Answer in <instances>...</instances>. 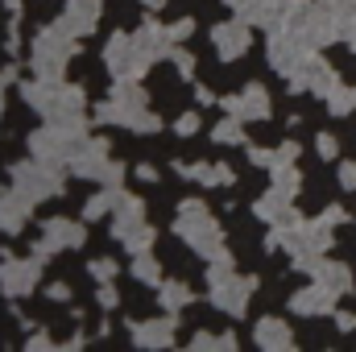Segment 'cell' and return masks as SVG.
Returning a JSON list of instances; mask_svg holds the SVG:
<instances>
[{
  "instance_id": "6da1fadb",
  "label": "cell",
  "mask_w": 356,
  "mask_h": 352,
  "mask_svg": "<svg viewBox=\"0 0 356 352\" xmlns=\"http://www.w3.org/2000/svg\"><path fill=\"white\" fill-rule=\"evenodd\" d=\"M332 220H294V224H273L266 237V249H282V253H290L294 257V269H302V273H311L315 265L323 262V253L332 249Z\"/></svg>"
},
{
  "instance_id": "7a4b0ae2",
  "label": "cell",
  "mask_w": 356,
  "mask_h": 352,
  "mask_svg": "<svg viewBox=\"0 0 356 352\" xmlns=\"http://www.w3.org/2000/svg\"><path fill=\"white\" fill-rule=\"evenodd\" d=\"M25 104L46 120V125H63V120H83V104L88 95L83 88H71L63 79H33L21 88Z\"/></svg>"
},
{
  "instance_id": "3957f363",
  "label": "cell",
  "mask_w": 356,
  "mask_h": 352,
  "mask_svg": "<svg viewBox=\"0 0 356 352\" xmlns=\"http://www.w3.org/2000/svg\"><path fill=\"white\" fill-rule=\"evenodd\" d=\"M277 29L302 38V42L315 46V50L327 46V42H336V38H344V29H340L336 13L327 8V0H290L286 13H282V25H277Z\"/></svg>"
},
{
  "instance_id": "277c9868",
  "label": "cell",
  "mask_w": 356,
  "mask_h": 352,
  "mask_svg": "<svg viewBox=\"0 0 356 352\" xmlns=\"http://www.w3.org/2000/svg\"><path fill=\"white\" fill-rule=\"evenodd\" d=\"M95 116H99L104 125H124V129H133V133H158V129H162V120L149 112V104H145V88H141L137 79H116L112 99L99 104Z\"/></svg>"
},
{
  "instance_id": "5b68a950",
  "label": "cell",
  "mask_w": 356,
  "mask_h": 352,
  "mask_svg": "<svg viewBox=\"0 0 356 352\" xmlns=\"http://www.w3.org/2000/svg\"><path fill=\"white\" fill-rule=\"evenodd\" d=\"M175 232L199 253V257H207V262H216V257L228 253V249H224V232H220V224H216V216L207 211L203 199H182V203H178Z\"/></svg>"
},
{
  "instance_id": "8992f818",
  "label": "cell",
  "mask_w": 356,
  "mask_h": 352,
  "mask_svg": "<svg viewBox=\"0 0 356 352\" xmlns=\"http://www.w3.org/2000/svg\"><path fill=\"white\" fill-rule=\"evenodd\" d=\"M75 42H79V33L58 17L54 25H46L38 38H33V50H29V67H33V75L38 79H63V71H67V63H71V54H75Z\"/></svg>"
},
{
  "instance_id": "52a82bcc",
  "label": "cell",
  "mask_w": 356,
  "mask_h": 352,
  "mask_svg": "<svg viewBox=\"0 0 356 352\" xmlns=\"http://www.w3.org/2000/svg\"><path fill=\"white\" fill-rule=\"evenodd\" d=\"M88 120H63V125H46L29 137V154L54 166H71L83 150H88Z\"/></svg>"
},
{
  "instance_id": "ba28073f",
  "label": "cell",
  "mask_w": 356,
  "mask_h": 352,
  "mask_svg": "<svg viewBox=\"0 0 356 352\" xmlns=\"http://www.w3.org/2000/svg\"><path fill=\"white\" fill-rule=\"evenodd\" d=\"M253 286H257V278H241L232 269V253H224L207 265V298H211V307H220L228 315H245Z\"/></svg>"
},
{
  "instance_id": "9c48e42d",
  "label": "cell",
  "mask_w": 356,
  "mask_h": 352,
  "mask_svg": "<svg viewBox=\"0 0 356 352\" xmlns=\"http://www.w3.org/2000/svg\"><path fill=\"white\" fill-rule=\"evenodd\" d=\"M13 186H17L21 195H29L33 203L54 199V195H63V166L42 162V158L17 162V166H13Z\"/></svg>"
},
{
  "instance_id": "30bf717a",
  "label": "cell",
  "mask_w": 356,
  "mask_h": 352,
  "mask_svg": "<svg viewBox=\"0 0 356 352\" xmlns=\"http://www.w3.org/2000/svg\"><path fill=\"white\" fill-rule=\"evenodd\" d=\"M104 63H108V71L116 79H141L149 71V58L141 54V46H137L133 33H112L104 42Z\"/></svg>"
},
{
  "instance_id": "8fae6325",
  "label": "cell",
  "mask_w": 356,
  "mask_h": 352,
  "mask_svg": "<svg viewBox=\"0 0 356 352\" xmlns=\"http://www.w3.org/2000/svg\"><path fill=\"white\" fill-rule=\"evenodd\" d=\"M71 170H75L79 178L104 182V186H120V178H124V166L112 162V150H108V141H99V137H91L88 150L71 162Z\"/></svg>"
},
{
  "instance_id": "7c38bea8",
  "label": "cell",
  "mask_w": 356,
  "mask_h": 352,
  "mask_svg": "<svg viewBox=\"0 0 356 352\" xmlns=\"http://www.w3.org/2000/svg\"><path fill=\"white\" fill-rule=\"evenodd\" d=\"M286 83H290L294 95H302V91H311V95H327V91L340 83V75L332 71V63H327L323 54H315V50H311V54H307V63H302Z\"/></svg>"
},
{
  "instance_id": "4fadbf2b",
  "label": "cell",
  "mask_w": 356,
  "mask_h": 352,
  "mask_svg": "<svg viewBox=\"0 0 356 352\" xmlns=\"http://www.w3.org/2000/svg\"><path fill=\"white\" fill-rule=\"evenodd\" d=\"M315 46H307L302 38H294V33H286V29H269V67L277 71V75H294L302 63H307V54H311Z\"/></svg>"
},
{
  "instance_id": "5bb4252c",
  "label": "cell",
  "mask_w": 356,
  "mask_h": 352,
  "mask_svg": "<svg viewBox=\"0 0 356 352\" xmlns=\"http://www.w3.org/2000/svg\"><path fill=\"white\" fill-rule=\"evenodd\" d=\"M42 257H29V262H21V257H4L0 262V290L8 294V298H25V294H33L38 290V278H42Z\"/></svg>"
},
{
  "instance_id": "9a60e30c",
  "label": "cell",
  "mask_w": 356,
  "mask_h": 352,
  "mask_svg": "<svg viewBox=\"0 0 356 352\" xmlns=\"http://www.w3.org/2000/svg\"><path fill=\"white\" fill-rule=\"evenodd\" d=\"M133 38H137V46H141V54L149 58V67H154V63H162V58H175V50H178L170 25H158L154 17H145V21H141V29H137Z\"/></svg>"
},
{
  "instance_id": "2e32d148",
  "label": "cell",
  "mask_w": 356,
  "mask_h": 352,
  "mask_svg": "<svg viewBox=\"0 0 356 352\" xmlns=\"http://www.w3.org/2000/svg\"><path fill=\"white\" fill-rule=\"evenodd\" d=\"M290 0H228V8L249 21V25H261V29H277L282 25V13H286Z\"/></svg>"
},
{
  "instance_id": "e0dca14e",
  "label": "cell",
  "mask_w": 356,
  "mask_h": 352,
  "mask_svg": "<svg viewBox=\"0 0 356 352\" xmlns=\"http://www.w3.org/2000/svg\"><path fill=\"white\" fill-rule=\"evenodd\" d=\"M211 46L220 50V58L224 63H232V58H241L245 50H249V21H220L216 29H211Z\"/></svg>"
},
{
  "instance_id": "ac0fdd59",
  "label": "cell",
  "mask_w": 356,
  "mask_h": 352,
  "mask_svg": "<svg viewBox=\"0 0 356 352\" xmlns=\"http://www.w3.org/2000/svg\"><path fill=\"white\" fill-rule=\"evenodd\" d=\"M224 108H228L232 116H241V120H269V91L261 88V83H249L245 91L228 95Z\"/></svg>"
},
{
  "instance_id": "d6986e66",
  "label": "cell",
  "mask_w": 356,
  "mask_h": 352,
  "mask_svg": "<svg viewBox=\"0 0 356 352\" xmlns=\"http://www.w3.org/2000/svg\"><path fill=\"white\" fill-rule=\"evenodd\" d=\"M29 211H33V199H29V195H21L17 186H8V191L0 195V232L17 237V232L25 228Z\"/></svg>"
},
{
  "instance_id": "ffe728a7",
  "label": "cell",
  "mask_w": 356,
  "mask_h": 352,
  "mask_svg": "<svg viewBox=\"0 0 356 352\" xmlns=\"http://www.w3.org/2000/svg\"><path fill=\"white\" fill-rule=\"evenodd\" d=\"M145 224V203L137 199V195H124L120 191V199H116V207H112V237L116 241H124L133 228H141Z\"/></svg>"
},
{
  "instance_id": "44dd1931",
  "label": "cell",
  "mask_w": 356,
  "mask_h": 352,
  "mask_svg": "<svg viewBox=\"0 0 356 352\" xmlns=\"http://www.w3.org/2000/svg\"><path fill=\"white\" fill-rule=\"evenodd\" d=\"M336 298H340V294H332L327 286H319V282L311 278V286H302V290L290 298V307H294L298 315H327V311H336Z\"/></svg>"
},
{
  "instance_id": "7402d4cb",
  "label": "cell",
  "mask_w": 356,
  "mask_h": 352,
  "mask_svg": "<svg viewBox=\"0 0 356 352\" xmlns=\"http://www.w3.org/2000/svg\"><path fill=\"white\" fill-rule=\"evenodd\" d=\"M133 344L141 349H170L175 344V319H145V323H133Z\"/></svg>"
},
{
  "instance_id": "603a6c76",
  "label": "cell",
  "mask_w": 356,
  "mask_h": 352,
  "mask_svg": "<svg viewBox=\"0 0 356 352\" xmlns=\"http://www.w3.org/2000/svg\"><path fill=\"white\" fill-rule=\"evenodd\" d=\"M46 241H50L54 249H79V245L88 241V228H83L79 220L54 216V220H46Z\"/></svg>"
},
{
  "instance_id": "cb8c5ba5",
  "label": "cell",
  "mask_w": 356,
  "mask_h": 352,
  "mask_svg": "<svg viewBox=\"0 0 356 352\" xmlns=\"http://www.w3.org/2000/svg\"><path fill=\"white\" fill-rule=\"evenodd\" d=\"M99 13H104V4H99V0H67L63 21H67L79 38H88L91 29L99 25Z\"/></svg>"
},
{
  "instance_id": "d4e9b609",
  "label": "cell",
  "mask_w": 356,
  "mask_h": 352,
  "mask_svg": "<svg viewBox=\"0 0 356 352\" xmlns=\"http://www.w3.org/2000/svg\"><path fill=\"white\" fill-rule=\"evenodd\" d=\"M257 344H261L266 352H286V349H294V332H290L286 319L266 315V319L257 323Z\"/></svg>"
},
{
  "instance_id": "484cf974",
  "label": "cell",
  "mask_w": 356,
  "mask_h": 352,
  "mask_svg": "<svg viewBox=\"0 0 356 352\" xmlns=\"http://www.w3.org/2000/svg\"><path fill=\"white\" fill-rule=\"evenodd\" d=\"M311 278H315L319 286H327L332 294H348V290H356V286H353V269H348V265H340V262H327V257L311 269Z\"/></svg>"
},
{
  "instance_id": "4316f807",
  "label": "cell",
  "mask_w": 356,
  "mask_h": 352,
  "mask_svg": "<svg viewBox=\"0 0 356 352\" xmlns=\"http://www.w3.org/2000/svg\"><path fill=\"white\" fill-rule=\"evenodd\" d=\"M182 178H195V182H207V186H232V166H224V162H195V166H175Z\"/></svg>"
},
{
  "instance_id": "83f0119b",
  "label": "cell",
  "mask_w": 356,
  "mask_h": 352,
  "mask_svg": "<svg viewBox=\"0 0 356 352\" xmlns=\"http://www.w3.org/2000/svg\"><path fill=\"white\" fill-rule=\"evenodd\" d=\"M158 298H162V307L175 315V311H182L195 294H191V286H186V282H162V286H158Z\"/></svg>"
},
{
  "instance_id": "f1b7e54d",
  "label": "cell",
  "mask_w": 356,
  "mask_h": 352,
  "mask_svg": "<svg viewBox=\"0 0 356 352\" xmlns=\"http://www.w3.org/2000/svg\"><path fill=\"white\" fill-rule=\"evenodd\" d=\"M211 141H220V145H245V120L228 112V120H220L211 129Z\"/></svg>"
},
{
  "instance_id": "f546056e",
  "label": "cell",
  "mask_w": 356,
  "mask_h": 352,
  "mask_svg": "<svg viewBox=\"0 0 356 352\" xmlns=\"http://www.w3.org/2000/svg\"><path fill=\"white\" fill-rule=\"evenodd\" d=\"M323 99H327V112H332V116H348V112H356V83H353V88L336 83Z\"/></svg>"
},
{
  "instance_id": "4dcf8cb0",
  "label": "cell",
  "mask_w": 356,
  "mask_h": 352,
  "mask_svg": "<svg viewBox=\"0 0 356 352\" xmlns=\"http://www.w3.org/2000/svg\"><path fill=\"white\" fill-rule=\"evenodd\" d=\"M116 199H120V186H104L99 195H91V199H88L83 220H99V216H108V211L116 207Z\"/></svg>"
},
{
  "instance_id": "1f68e13d",
  "label": "cell",
  "mask_w": 356,
  "mask_h": 352,
  "mask_svg": "<svg viewBox=\"0 0 356 352\" xmlns=\"http://www.w3.org/2000/svg\"><path fill=\"white\" fill-rule=\"evenodd\" d=\"M133 278L145 286H162V265L154 262L149 253H133Z\"/></svg>"
},
{
  "instance_id": "d6a6232c",
  "label": "cell",
  "mask_w": 356,
  "mask_h": 352,
  "mask_svg": "<svg viewBox=\"0 0 356 352\" xmlns=\"http://www.w3.org/2000/svg\"><path fill=\"white\" fill-rule=\"evenodd\" d=\"M298 186H302V175L294 170V162H290V166H277V170H273V191H277V195L294 199V195H298Z\"/></svg>"
},
{
  "instance_id": "836d02e7",
  "label": "cell",
  "mask_w": 356,
  "mask_h": 352,
  "mask_svg": "<svg viewBox=\"0 0 356 352\" xmlns=\"http://www.w3.org/2000/svg\"><path fill=\"white\" fill-rule=\"evenodd\" d=\"M154 241H158V232H154V224H141V228H133L120 245L129 249V253H149L154 249Z\"/></svg>"
},
{
  "instance_id": "e575fe53",
  "label": "cell",
  "mask_w": 356,
  "mask_h": 352,
  "mask_svg": "<svg viewBox=\"0 0 356 352\" xmlns=\"http://www.w3.org/2000/svg\"><path fill=\"white\" fill-rule=\"evenodd\" d=\"M191 349H195V352H203V349L232 352V349H236V336H211V332H203V336H195V340H191Z\"/></svg>"
},
{
  "instance_id": "d590c367",
  "label": "cell",
  "mask_w": 356,
  "mask_h": 352,
  "mask_svg": "<svg viewBox=\"0 0 356 352\" xmlns=\"http://www.w3.org/2000/svg\"><path fill=\"white\" fill-rule=\"evenodd\" d=\"M91 278H95V282H116V262H112V257L91 262Z\"/></svg>"
},
{
  "instance_id": "8d00e7d4",
  "label": "cell",
  "mask_w": 356,
  "mask_h": 352,
  "mask_svg": "<svg viewBox=\"0 0 356 352\" xmlns=\"http://www.w3.org/2000/svg\"><path fill=\"white\" fill-rule=\"evenodd\" d=\"M315 150H319V158H327V162H332V158L340 154V141H336L332 133H319V137H315Z\"/></svg>"
},
{
  "instance_id": "74e56055",
  "label": "cell",
  "mask_w": 356,
  "mask_h": 352,
  "mask_svg": "<svg viewBox=\"0 0 356 352\" xmlns=\"http://www.w3.org/2000/svg\"><path fill=\"white\" fill-rule=\"evenodd\" d=\"M175 129H178V137H195L199 133V112H182L175 120Z\"/></svg>"
},
{
  "instance_id": "f35d334b",
  "label": "cell",
  "mask_w": 356,
  "mask_h": 352,
  "mask_svg": "<svg viewBox=\"0 0 356 352\" xmlns=\"http://www.w3.org/2000/svg\"><path fill=\"white\" fill-rule=\"evenodd\" d=\"M95 298H99V307H108V311L120 303V294H116V286H112V282H99V294H95Z\"/></svg>"
},
{
  "instance_id": "ab89813d",
  "label": "cell",
  "mask_w": 356,
  "mask_h": 352,
  "mask_svg": "<svg viewBox=\"0 0 356 352\" xmlns=\"http://www.w3.org/2000/svg\"><path fill=\"white\" fill-rule=\"evenodd\" d=\"M175 63H178V75H182V79H195V58H191L186 50H175Z\"/></svg>"
},
{
  "instance_id": "60d3db41",
  "label": "cell",
  "mask_w": 356,
  "mask_h": 352,
  "mask_svg": "<svg viewBox=\"0 0 356 352\" xmlns=\"http://www.w3.org/2000/svg\"><path fill=\"white\" fill-rule=\"evenodd\" d=\"M170 33H175V42H186V38L195 33V21H191V17H182V21H175V25H170Z\"/></svg>"
},
{
  "instance_id": "b9f144b4",
  "label": "cell",
  "mask_w": 356,
  "mask_h": 352,
  "mask_svg": "<svg viewBox=\"0 0 356 352\" xmlns=\"http://www.w3.org/2000/svg\"><path fill=\"white\" fill-rule=\"evenodd\" d=\"M25 349H29V352H38V349H46V352H50V349H54V340H50L46 332H33V336L25 340Z\"/></svg>"
},
{
  "instance_id": "7bdbcfd3",
  "label": "cell",
  "mask_w": 356,
  "mask_h": 352,
  "mask_svg": "<svg viewBox=\"0 0 356 352\" xmlns=\"http://www.w3.org/2000/svg\"><path fill=\"white\" fill-rule=\"evenodd\" d=\"M340 186L356 191V162H344V166H340Z\"/></svg>"
},
{
  "instance_id": "ee69618b",
  "label": "cell",
  "mask_w": 356,
  "mask_h": 352,
  "mask_svg": "<svg viewBox=\"0 0 356 352\" xmlns=\"http://www.w3.org/2000/svg\"><path fill=\"white\" fill-rule=\"evenodd\" d=\"M46 294H50L54 303H67V298H71V286H67V282H54V286H46Z\"/></svg>"
},
{
  "instance_id": "f6af8a7d",
  "label": "cell",
  "mask_w": 356,
  "mask_h": 352,
  "mask_svg": "<svg viewBox=\"0 0 356 352\" xmlns=\"http://www.w3.org/2000/svg\"><path fill=\"white\" fill-rule=\"evenodd\" d=\"M137 178H141V182H158V170H154V166H145V162H141V166H137Z\"/></svg>"
},
{
  "instance_id": "bcb514c9",
  "label": "cell",
  "mask_w": 356,
  "mask_h": 352,
  "mask_svg": "<svg viewBox=\"0 0 356 352\" xmlns=\"http://www.w3.org/2000/svg\"><path fill=\"white\" fill-rule=\"evenodd\" d=\"M336 328H340V332H353V328H356V315H336Z\"/></svg>"
},
{
  "instance_id": "7dc6e473",
  "label": "cell",
  "mask_w": 356,
  "mask_h": 352,
  "mask_svg": "<svg viewBox=\"0 0 356 352\" xmlns=\"http://www.w3.org/2000/svg\"><path fill=\"white\" fill-rule=\"evenodd\" d=\"M4 8H8V13H13L17 21H21V0H4Z\"/></svg>"
},
{
  "instance_id": "c3c4849f",
  "label": "cell",
  "mask_w": 356,
  "mask_h": 352,
  "mask_svg": "<svg viewBox=\"0 0 356 352\" xmlns=\"http://www.w3.org/2000/svg\"><path fill=\"white\" fill-rule=\"evenodd\" d=\"M348 46H353V50H356V25H353V29H348Z\"/></svg>"
},
{
  "instance_id": "681fc988",
  "label": "cell",
  "mask_w": 356,
  "mask_h": 352,
  "mask_svg": "<svg viewBox=\"0 0 356 352\" xmlns=\"http://www.w3.org/2000/svg\"><path fill=\"white\" fill-rule=\"evenodd\" d=\"M145 4H149V8H162V0H145Z\"/></svg>"
}]
</instances>
